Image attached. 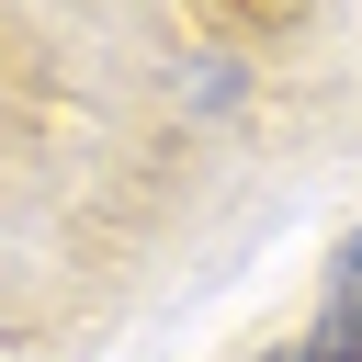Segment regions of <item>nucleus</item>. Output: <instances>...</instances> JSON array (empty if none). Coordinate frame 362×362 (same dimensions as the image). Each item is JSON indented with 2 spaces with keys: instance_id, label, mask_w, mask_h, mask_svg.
<instances>
[{
  "instance_id": "nucleus-1",
  "label": "nucleus",
  "mask_w": 362,
  "mask_h": 362,
  "mask_svg": "<svg viewBox=\"0 0 362 362\" xmlns=\"http://www.w3.org/2000/svg\"><path fill=\"white\" fill-rule=\"evenodd\" d=\"M260 362H362V238L339 249V272H328V305H317V328H305L294 351H260Z\"/></svg>"
}]
</instances>
